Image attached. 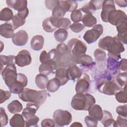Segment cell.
Masks as SVG:
<instances>
[{"instance_id":"6da1fadb","label":"cell","mask_w":127,"mask_h":127,"mask_svg":"<svg viewBox=\"0 0 127 127\" xmlns=\"http://www.w3.org/2000/svg\"><path fill=\"white\" fill-rule=\"evenodd\" d=\"M98 46L102 49L107 50L109 57L117 60L121 59V53L125 51L123 44L117 36H107L101 38L98 42Z\"/></svg>"},{"instance_id":"7a4b0ae2","label":"cell","mask_w":127,"mask_h":127,"mask_svg":"<svg viewBox=\"0 0 127 127\" xmlns=\"http://www.w3.org/2000/svg\"><path fill=\"white\" fill-rule=\"evenodd\" d=\"M50 52L52 53V59L56 62L58 67H67L72 65H76L67 46L64 43L59 44L56 49L50 50Z\"/></svg>"},{"instance_id":"3957f363","label":"cell","mask_w":127,"mask_h":127,"mask_svg":"<svg viewBox=\"0 0 127 127\" xmlns=\"http://www.w3.org/2000/svg\"><path fill=\"white\" fill-rule=\"evenodd\" d=\"M49 94L45 90L37 91L29 88H24L23 91L18 94L19 98L24 102L35 103L40 106L46 101Z\"/></svg>"},{"instance_id":"277c9868","label":"cell","mask_w":127,"mask_h":127,"mask_svg":"<svg viewBox=\"0 0 127 127\" xmlns=\"http://www.w3.org/2000/svg\"><path fill=\"white\" fill-rule=\"evenodd\" d=\"M96 102L95 98L90 94L76 93L72 97L71 106L76 110L88 111Z\"/></svg>"},{"instance_id":"5b68a950","label":"cell","mask_w":127,"mask_h":127,"mask_svg":"<svg viewBox=\"0 0 127 127\" xmlns=\"http://www.w3.org/2000/svg\"><path fill=\"white\" fill-rule=\"evenodd\" d=\"M67 47L70 54L73 57H76L85 54L87 51V46L77 38L71 39L67 43Z\"/></svg>"},{"instance_id":"8992f818","label":"cell","mask_w":127,"mask_h":127,"mask_svg":"<svg viewBox=\"0 0 127 127\" xmlns=\"http://www.w3.org/2000/svg\"><path fill=\"white\" fill-rule=\"evenodd\" d=\"M1 72L2 78L8 88L11 86L16 81L17 73L15 64L6 65Z\"/></svg>"},{"instance_id":"52a82bcc","label":"cell","mask_w":127,"mask_h":127,"mask_svg":"<svg viewBox=\"0 0 127 127\" xmlns=\"http://www.w3.org/2000/svg\"><path fill=\"white\" fill-rule=\"evenodd\" d=\"M53 118L56 125L58 126L68 125L72 121V115L68 111L62 109L56 110L53 114Z\"/></svg>"},{"instance_id":"ba28073f","label":"cell","mask_w":127,"mask_h":127,"mask_svg":"<svg viewBox=\"0 0 127 127\" xmlns=\"http://www.w3.org/2000/svg\"><path fill=\"white\" fill-rule=\"evenodd\" d=\"M103 32V27L101 24L94 25L91 29L87 30L83 38L88 44H92L96 41Z\"/></svg>"},{"instance_id":"9c48e42d","label":"cell","mask_w":127,"mask_h":127,"mask_svg":"<svg viewBox=\"0 0 127 127\" xmlns=\"http://www.w3.org/2000/svg\"><path fill=\"white\" fill-rule=\"evenodd\" d=\"M127 17L125 12L120 9H114L111 11L108 16V22L113 25L117 26L127 21Z\"/></svg>"},{"instance_id":"30bf717a","label":"cell","mask_w":127,"mask_h":127,"mask_svg":"<svg viewBox=\"0 0 127 127\" xmlns=\"http://www.w3.org/2000/svg\"><path fill=\"white\" fill-rule=\"evenodd\" d=\"M28 79L27 76L23 73H17V80L14 84L9 88L11 93L13 94H19L21 93L24 89V87L27 86Z\"/></svg>"},{"instance_id":"8fae6325","label":"cell","mask_w":127,"mask_h":127,"mask_svg":"<svg viewBox=\"0 0 127 127\" xmlns=\"http://www.w3.org/2000/svg\"><path fill=\"white\" fill-rule=\"evenodd\" d=\"M90 77L88 74L82 73L81 76L77 78L75 89L76 93H87L89 91L90 86Z\"/></svg>"},{"instance_id":"7c38bea8","label":"cell","mask_w":127,"mask_h":127,"mask_svg":"<svg viewBox=\"0 0 127 127\" xmlns=\"http://www.w3.org/2000/svg\"><path fill=\"white\" fill-rule=\"evenodd\" d=\"M32 62L31 55L28 51L22 50L15 57V63L18 66L23 67L29 65Z\"/></svg>"},{"instance_id":"4fadbf2b","label":"cell","mask_w":127,"mask_h":127,"mask_svg":"<svg viewBox=\"0 0 127 127\" xmlns=\"http://www.w3.org/2000/svg\"><path fill=\"white\" fill-rule=\"evenodd\" d=\"M101 18L104 22H108V16L109 13L113 10L116 9L114 0H103L102 6Z\"/></svg>"},{"instance_id":"5bb4252c","label":"cell","mask_w":127,"mask_h":127,"mask_svg":"<svg viewBox=\"0 0 127 127\" xmlns=\"http://www.w3.org/2000/svg\"><path fill=\"white\" fill-rule=\"evenodd\" d=\"M57 67L56 62L53 60H50L41 63L39 67V71L40 73L48 75Z\"/></svg>"},{"instance_id":"9a60e30c","label":"cell","mask_w":127,"mask_h":127,"mask_svg":"<svg viewBox=\"0 0 127 127\" xmlns=\"http://www.w3.org/2000/svg\"><path fill=\"white\" fill-rule=\"evenodd\" d=\"M28 35L24 30H20L15 33L12 37L13 43L17 46L25 45L28 42Z\"/></svg>"},{"instance_id":"2e32d148","label":"cell","mask_w":127,"mask_h":127,"mask_svg":"<svg viewBox=\"0 0 127 127\" xmlns=\"http://www.w3.org/2000/svg\"><path fill=\"white\" fill-rule=\"evenodd\" d=\"M59 18L51 16L46 18L42 23L43 29L47 32L51 33L58 28Z\"/></svg>"},{"instance_id":"e0dca14e","label":"cell","mask_w":127,"mask_h":127,"mask_svg":"<svg viewBox=\"0 0 127 127\" xmlns=\"http://www.w3.org/2000/svg\"><path fill=\"white\" fill-rule=\"evenodd\" d=\"M103 0H91L88 3L83 5L80 9L84 14L92 13L96 10L100 9L102 8Z\"/></svg>"},{"instance_id":"ac0fdd59","label":"cell","mask_w":127,"mask_h":127,"mask_svg":"<svg viewBox=\"0 0 127 127\" xmlns=\"http://www.w3.org/2000/svg\"><path fill=\"white\" fill-rule=\"evenodd\" d=\"M39 107L40 106L35 103L28 102L26 104V107L24 109L22 113V115L25 120L29 119L35 116V115Z\"/></svg>"},{"instance_id":"d6986e66","label":"cell","mask_w":127,"mask_h":127,"mask_svg":"<svg viewBox=\"0 0 127 127\" xmlns=\"http://www.w3.org/2000/svg\"><path fill=\"white\" fill-rule=\"evenodd\" d=\"M74 63L76 64H79L84 67H90L95 64L93 61L92 58L89 55L83 54L76 57H73Z\"/></svg>"},{"instance_id":"ffe728a7","label":"cell","mask_w":127,"mask_h":127,"mask_svg":"<svg viewBox=\"0 0 127 127\" xmlns=\"http://www.w3.org/2000/svg\"><path fill=\"white\" fill-rule=\"evenodd\" d=\"M66 73L69 80L74 81L82 74V70L76 65H72L66 68Z\"/></svg>"},{"instance_id":"44dd1931","label":"cell","mask_w":127,"mask_h":127,"mask_svg":"<svg viewBox=\"0 0 127 127\" xmlns=\"http://www.w3.org/2000/svg\"><path fill=\"white\" fill-rule=\"evenodd\" d=\"M6 4L18 12L27 7V1L25 0H7Z\"/></svg>"},{"instance_id":"7402d4cb","label":"cell","mask_w":127,"mask_h":127,"mask_svg":"<svg viewBox=\"0 0 127 127\" xmlns=\"http://www.w3.org/2000/svg\"><path fill=\"white\" fill-rule=\"evenodd\" d=\"M13 25L10 23H5L0 26V34L5 38H12L14 34Z\"/></svg>"},{"instance_id":"603a6c76","label":"cell","mask_w":127,"mask_h":127,"mask_svg":"<svg viewBox=\"0 0 127 127\" xmlns=\"http://www.w3.org/2000/svg\"><path fill=\"white\" fill-rule=\"evenodd\" d=\"M44 44V37L40 35H35L31 40L30 46L31 48L35 51L41 50Z\"/></svg>"},{"instance_id":"cb8c5ba5","label":"cell","mask_w":127,"mask_h":127,"mask_svg":"<svg viewBox=\"0 0 127 127\" xmlns=\"http://www.w3.org/2000/svg\"><path fill=\"white\" fill-rule=\"evenodd\" d=\"M55 77L57 78L61 82V86L65 85L69 80L65 67H58L55 72Z\"/></svg>"},{"instance_id":"d4e9b609","label":"cell","mask_w":127,"mask_h":127,"mask_svg":"<svg viewBox=\"0 0 127 127\" xmlns=\"http://www.w3.org/2000/svg\"><path fill=\"white\" fill-rule=\"evenodd\" d=\"M9 124L12 127H25V120L22 115L16 113L10 118Z\"/></svg>"},{"instance_id":"484cf974","label":"cell","mask_w":127,"mask_h":127,"mask_svg":"<svg viewBox=\"0 0 127 127\" xmlns=\"http://www.w3.org/2000/svg\"><path fill=\"white\" fill-rule=\"evenodd\" d=\"M88 111L89 116L96 119L98 121H101L103 116V110L100 106L97 104H94Z\"/></svg>"},{"instance_id":"4316f807","label":"cell","mask_w":127,"mask_h":127,"mask_svg":"<svg viewBox=\"0 0 127 127\" xmlns=\"http://www.w3.org/2000/svg\"><path fill=\"white\" fill-rule=\"evenodd\" d=\"M119 62L114 59L109 57L107 60V70L112 74L115 75L119 71Z\"/></svg>"},{"instance_id":"83f0119b","label":"cell","mask_w":127,"mask_h":127,"mask_svg":"<svg viewBox=\"0 0 127 127\" xmlns=\"http://www.w3.org/2000/svg\"><path fill=\"white\" fill-rule=\"evenodd\" d=\"M59 4L66 12H73L76 10L78 6L77 2L74 0H59Z\"/></svg>"},{"instance_id":"f1b7e54d","label":"cell","mask_w":127,"mask_h":127,"mask_svg":"<svg viewBox=\"0 0 127 127\" xmlns=\"http://www.w3.org/2000/svg\"><path fill=\"white\" fill-rule=\"evenodd\" d=\"M81 21L84 26L88 27H91L96 25L97 23V19L92 13L84 14Z\"/></svg>"},{"instance_id":"f546056e","label":"cell","mask_w":127,"mask_h":127,"mask_svg":"<svg viewBox=\"0 0 127 127\" xmlns=\"http://www.w3.org/2000/svg\"><path fill=\"white\" fill-rule=\"evenodd\" d=\"M100 121L104 127H108L113 125L115 121L113 119L111 113L109 111L104 110L103 111V116Z\"/></svg>"},{"instance_id":"4dcf8cb0","label":"cell","mask_w":127,"mask_h":127,"mask_svg":"<svg viewBox=\"0 0 127 127\" xmlns=\"http://www.w3.org/2000/svg\"><path fill=\"white\" fill-rule=\"evenodd\" d=\"M48 78L47 75L39 73L35 77V82L37 86L41 89H45L46 88L48 82Z\"/></svg>"},{"instance_id":"1f68e13d","label":"cell","mask_w":127,"mask_h":127,"mask_svg":"<svg viewBox=\"0 0 127 127\" xmlns=\"http://www.w3.org/2000/svg\"><path fill=\"white\" fill-rule=\"evenodd\" d=\"M61 86V82L59 80L54 77L48 81L46 88L48 91L53 93L57 91Z\"/></svg>"},{"instance_id":"d6a6232c","label":"cell","mask_w":127,"mask_h":127,"mask_svg":"<svg viewBox=\"0 0 127 127\" xmlns=\"http://www.w3.org/2000/svg\"><path fill=\"white\" fill-rule=\"evenodd\" d=\"M22 107L21 103L17 100L11 101L7 105V109L11 114L19 113L22 110Z\"/></svg>"},{"instance_id":"836d02e7","label":"cell","mask_w":127,"mask_h":127,"mask_svg":"<svg viewBox=\"0 0 127 127\" xmlns=\"http://www.w3.org/2000/svg\"><path fill=\"white\" fill-rule=\"evenodd\" d=\"M15 57L13 55L5 56V55H1L0 56L1 71L3 70V67L4 65L15 64Z\"/></svg>"},{"instance_id":"e575fe53","label":"cell","mask_w":127,"mask_h":127,"mask_svg":"<svg viewBox=\"0 0 127 127\" xmlns=\"http://www.w3.org/2000/svg\"><path fill=\"white\" fill-rule=\"evenodd\" d=\"M13 16V11L7 7L3 8L0 12V20L1 21H9L12 19Z\"/></svg>"},{"instance_id":"d590c367","label":"cell","mask_w":127,"mask_h":127,"mask_svg":"<svg viewBox=\"0 0 127 127\" xmlns=\"http://www.w3.org/2000/svg\"><path fill=\"white\" fill-rule=\"evenodd\" d=\"M68 36V32L63 28H59L54 33V37L57 41L63 43L65 41Z\"/></svg>"},{"instance_id":"8d00e7d4","label":"cell","mask_w":127,"mask_h":127,"mask_svg":"<svg viewBox=\"0 0 127 127\" xmlns=\"http://www.w3.org/2000/svg\"><path fill=\"white\" fill-rule=\"evenodd\" d=\"M127 78V72H120L117 75L116 77V82L120 86L121 89H124L126 87Z\"/></svg>"},{"instance_id":"74e56055","label":"cell","mask_w":127,"mask_h":127,"mask_svg":"<svg viewBox=\"0 0 127 127\" xmlns=\"http://www.w3.org/2000/svg\"><path fill=\"white\" fill-rule=\"evenodd\" d=\"M115 97L118 102L122 103H126L127 102L126 87L117 92L115 94Z\"/></svg>"},{"instance_id":"f35d334b","label":"cell","mask_w":127,"mask_h":127,"mask_svg":"<svg viewBox=\"0 0 127 127\" xmlns=\"http://www.w3.org/2000/svg\"><path fill=\"white\" fill-rule=\"evenodd\" d=\"M12 25L14 30L17 29L18 27L23 25L26 22L25 19H23L19 16L17 14L14 15L12 19Z\"/></svg>"},{"instance_id":"ab89813d","label":"cell","mask_w":127,"mask_h":127,"mask_svg":"<svg viewBox=\"0 0 127 127\" xmlns=\"http://www.w3.org/2000/svg\"><path fill=\"white\" fill-rule=\"evenodd\" d=\"M65 13L66 11L64 10V9L59 5L58 0V5L52 10V16L58 18H63Z\"/></svg>"},{"instance_id":"60d3db41","label":"cell","mask_w":127,"mask_h":127,"mask_svg":"<svg viewBox=\"0 0 127 127\" xmlns=\"http://www.w3.org/2000/svg\"><path fill=\"white\" fill-rule=\"evenodd\" d=\"M83 16V13L80 9L73 11L70 14V18L74 22H78L81 21Z\"/></svg>"},{"instance_id":"b9f144b4","label":"cell","mask_w":127,"mask_h":127,"mask_svg":"<svg viewBox=\"0 0 127 127\" xmlns=\"http://www.w3.org/2000/svg\"><path fill=\"white\" fill-rule=\"evenodd\" d=\"M71 24L70 20L67 18H61L58 19V28H63L65 30L68 29Z\"/></svg>"},{"instance_id":"7bdbcfd3","label":"cell","mask_w":127,"mask_h":127,"mask_svg":"<svg viewBox=\"0 0 127 127\" xmlns=\"http://www.w3.org/2000/svg\"><path fill=\"white\" fill-rule=\"evenodd\" d=\"M94 56L97 61L101 62L104 61L106 59V54L103 50L97 49L94 52Z\"/></svg>"},{"instance_id":"ee69618b","label":"cell","mask_w":127,"mask_h":127,"mask_svg":"<svg viewBox=\"0 0 127 127\" xmlns=\"http://www.w3.org/2000/svg\"><path fill=\"white\" fill-rule=\"evenodd\" d=\"M114 127H127V118L119 115L117 118V120L113 124Z\"/></svg>"},{"instance_id":"f6af8a7d","label":"cell","mask_w":127,"mask_h":127,"mask_svg":"<svg viewBox=\"0 0 127 127\" xmlns=\"http://www.w3.org/2000/svg\"><path fill=\"white\" fill-rule=\"evenodd\" d=\"M0 120L1 123V127L6 126L8 123V116L5 112L3 108H0Z\"/></svg>"},{"instance_id":"bcb514c9","label":"cell","mask_w":127,"mask_h":127,"mask_svg":"<svg viewBox=\"0 0 127 127\" xmlns=\"http://www.w3.org/2000/svg\"><path fill=\"white\" fill-rule=\"evenodd\" d=\"M39 121V118L36 116H34L32 118L25 120V127H37V123Z\"/></svg>"},{"instance_id":"7dc6e473","label":"cell","mask_w":127,"mask_h":127,"mask_svg":"<svg viewBox=\"0 0 127 127\" xmlns=\"http://www.w3.org/2000/svg\"><path fill=\"white\" fill-rule=\"evenodd\" d=\"M85 123L88 127H97L98 124V120L90 116H87L85 118Z\"/></svg>"},{"instance_id":"c3c4849f","label":"cell","mask_w":127,"mask_h":127,"mask_svg":"<svg viewBox=\"0 0 127 127\" xmlns=\"http://www.w3.org/2000/svg\"><path fill=\"white\" fill-rule=\"evenodd\" d=\"M69 28L73 32L77 33L82 31L84 29L85 26L83 25V24L80 23L74 22L70 25Z\"/></svg>"},{"instance_id":"681fc988","label":"cell","mask_w":127,"mask_h":127,"mask_svg":"<svg viewBox=\"0 0 127 127\" xmlns=\"http://www.w3.org/2000/svg\"><path fill=\"white\" fill-rule=\"evenodd\" d=\"M11 96V92L8 91H4L0 89V104L3 103L6 100H8Z\"/></svg>"},{"instance_id":"f907efd6","label":"cell","mask_w":127,"mask_h":127,"mask_svg":"<svg viewBox=\"0 0 127 127\" xmlns=\"http://www.w3.org/2000/svg\"><path fill=\"white\" fill-rule=\"evenodd\" d=\"M117 113L123 117H127V105L126 104L124 105H120L116 108Z\"/></svg>"},{"instance_id":"816d5d0a","label":"cell","mask_w":127,"mask_h":127,"mask_svg":"<svg viewBox=\"0 0 127 127\" xmlns=\"http://www.w3.org/2000/svg\"><path fill=\"white\" fill-rule=\"evenodd\" d=\"M56 126L55 121L51 119H45L41 122L42 127H54Z\"/></svg>"},{"instance_id":"f5cc1de1","label":"cell","mask_w":127,"mask_h":127,"mask_svg":"<svg viewBox=\"0 0 127 127\" xmlns=\"http://www.w3.org/2000/svg\"><path fill=\"white\" fill-rule=\"evenodd\" d=\"M39 60H40V62L41 63H42L47 61L52 60V59L49 52L47 53L45 50H44L41 52L40 54Z\"/></svg>"},{"instance_id":"db71d44e","label":"cell","mask_w":127,"mask_h":127,"mask_svg":"<svg viewBox=\"0 0 127 127\" xmlns=\"http://www.w3.org/2000/svg\"><path fill=\"white\" fill-rule=\"evenodd\" d=\"M117 30L118 33H124L127 32V21L122 22L119 25L116 26Z\"/></svg>"},{"instance_id":"11a10c76","label":"cell","mask_w":127,"mask_h":127,"mask_svg":"<svg viewBox=\"0 0 127 127\" xmlns=\"http://www.w3.org/2000/svg\"><path fill=\"white\" fill-rule=\"evenodd\" d=\"M58 4V0H46L45 5L46 7L50 9L53 10Z\"/></svg>"},{"instance_id":"9f6ffc18","label":"cell","mask_w":127,"mask_h":127,"mask_svg":"<svg viewBox=\"0 0 127 127\" xmlns=\"http://www.w3.org/2000/svg\"><path fill=\"white\" fill-rule=\"evenodd\" d=\"M119 70L127 72V65L126 59H122L119 63Z\"/></svg>"},{"instance_id":"6f0895ef","label":"cell","mask_w":127,"mask_h":127,"mask_svg":"<svg viewBox=\"0 0 127 127\" xmlns=\"http://www.w3.org/2000/svg\"><path fill=\"white\" fill-rule=\"evenodd\" d=\"M19 16H20L21 17H22V18L23 19H25L27 16L28 15V14H29V10H28V8L27 7L26 8H25L24 9L21 10V11H18L17 13Z\"/></svg>"},{"instance_id":"680465c9","label":"cell","mask_w":127,"mask_h":127,"mask_svg":"<svg viewBox=\"0 0 127 127\" xmlns=\"http://www.w3.org/2000/svg\"><path fill=\"white\" fill-rule=\"evenodd\" d=\"M114 2H116V4L120 7H125L127 6V2L125 0H115Z\"/></svg>"},{"instance_id":"91938a15","label":"cell","mask_w":127,"mask_h":127,"mask_svg":"<svg viewBox=\"0 0 127 127\" xmlns=\"http://www.w3.org/2000/svg\"><path fill=\"white\" fill-rule=\"evenodd\" d=\"M70 127H82V124L79 123V122H74L71 125H70Z\"/></svg>"}]
</instances>
